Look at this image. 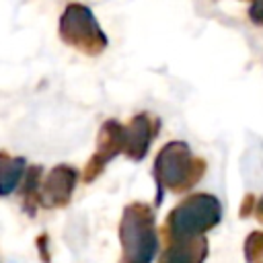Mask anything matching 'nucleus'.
<instances>
[{
    "mask_svg": "<svg viewBox=\"0 0 263 263\" xmlns=\"http://www.w3.org/2000/svg\"><path fill=\"white\" fill-rule=\"evenodd\" d=\"M62 27H64V35H66V37L74 33V37H70L74 43L92 41V37L101 39V35H99L101 31L95 27L92 14H88V12H86L84 8H80V6H72V8L66 12Z\"/></svg>",
    "mask_w": 263,
    "mask_h": 263,
    "instance_id": "nucleus-4",
    "label": "nucleus"
},
{
    "mask_svg": "<svg viewBox=\"0 0 263 263\" xmlns=\"http://www.w3.org/2000/svg\"><path fill=\"white\" fill-rule=\"evenodd\" d=\"M121 242L127 253V263H150L156 251V232L152 216L146 208L134 205L125 212L121 224Z\"/></svg>",
    "mask_w": 263,
    "mask_h": 263,
    "instance_id": "nucleus-2",
    "label": "nucleus"
},
{
    "mask_svg": "<svg viewBox=\"0 0 263 263\" xmlns=\"http://www.w3.org/2000/svg\"><path fill=\"white\" fill-rule=\"evenodd\" d=\"M247 255H249V259L263 255V234H251V238L247 242Z\"/></svg>",
    "mask_w": 263,
    "mask_h": 263,
    "instance_id": "nucleus-7",
    "label": "nucleus"
},
{
    "mask_svg": "<svg viewBox=\"0 0 263 263\" xmlns=\"http://www.w3.org/2000/svg\"><path fill=\"white\" fill-rule=\"evenodd\" d=\"M259 214H263V199H261V203H259Z\"/></svg>",
    "mask_w": 263,
    "mask_h": 263,
    "instance_id": "nucleus-9",
    "label": "nucleus"
},
{
    "mask_svg": "<svg viewBox=\"0 0 263 263\" xmlns=\"http://www.w3.org/2000/svg\"><path fill=\"white\" fill-rule=\"evenodd\" d=\"M253 18L263 21V0H257L255 2V6H253Z\"/></svg>",
    "mask_w": 263,
    "mask_h": 263,
    "instance_id": "nucleus-8",
    "label": "nucleus"
},
{
    "mask_svg": "<svg viewBox=\"0 0 263 263\" xmlns=\"http://www.w3.org/2000/svg\"><path fill=\"white\" fill-rule=\"evenodd\" d=\"M205 255V242L201 238H183L166 251L160 263H201Z\"/></svg>",
    "mask_w": 263,
    "mask_h": 263,
    "instance_id": "nucleus-5",
    "label": "nucleus"
},
{
    "mask_svg": "<svg viewBox=\"0 0 263 263\" xmlns=\"http://www.w3.org/2000/svg\"><path fill=\"white\" fill-rule=\"evenodd\" d=\"M74 187V173L70 168H60V171H53L51 177L47 179L45 183V201L47 203H60V201H66L70 191Z\"/></svg>",
    "mask_w": 263,
    "mask_h": 263,
    "instance_id": "nucleus-6",
    "label": "nucleus"
},
{
    "mask_svg": "<svg viewBox=\"0 0 263 263\" xmlns=\"http://www.w3.org/2000/svg\"><path fill=\"white\" fill-rule=\"evenodd\" d=\"M156 173H158L160 183H164L173 189H183V187L195 183L193 177H191L189 152L181 144H171L160 152Z\"/></svg>",
    "mask_w": 263,
    "mask_h": 263,
    "instance_id": "nucleus-3",
    "label": "nucleus"
},
{
    "mask_svg": "<svg viewBox=\"0 0 263 263\" xmlns=\"http://www.w3.org/2000/svg\"><path fill=\"white\" fill-rule=\"evenodd\" d=\"M220 220V205L210 195H195L181 203L168 218V228L177 240L197 238L205 228Z\"/></svg>",
    "mask_w": 263,
    "mask_h": 263,
    "instance_id": "nucleus-1",
    "label": "nucleus"
}]
</instances>
